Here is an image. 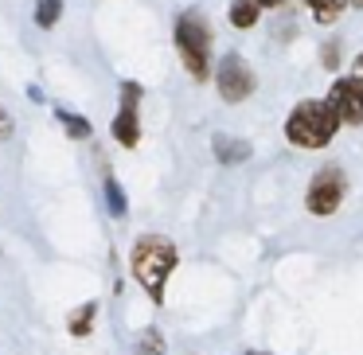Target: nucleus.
<instances>
[{
  "instance_id": "1",
  "label": "nucleus",
  "mask_w": 363,
  "mask_h": 355,
  "mask_svg": "<svg viewBox=\"0 0 363 355\" xmlns=\"http://www.w3.org/2000/svg\"><path fill=\"white\" fill-rule=\"evenodd\" d=\"M180 266V250L168 235H141L129 250V274L133 281L145 289V297L152 305H164V289H168V277L176 274Z\"/></svg>"
},
{
  "instance_id": "2",
  "label": "nucleus",
  "mask_w": 363,
  "mask_h": 355,
  "mask_svg": "<svg viewBox=\"0 0 363 355\" xmlns=\"http://www.w3.org/2000/svg\"><path fill=\"white\" fill-rule=\"evenodd\" d=\"M172 43H176V55H180L184 71H188L191 79L196 82L211 79V71H215V59H211L215 40H211V24H207L203 12H196V9L180 12L176 24H172Z\"/></svg>"
},
{
  "instance_id": "3",
  "label": "nucleus",
  "mask_w": 363,
  "mask_h": 355,
  "mask_svg": "<svg viewBox=\"0 0 363 355\" xmlns=\"http://www.w3.org/2000/svg\"><path fill=\"white\" fill-rule=\"evenodd\" d=\"M340 113L332 110V102H320V98H305L289 110L285 118V141L297 145V149H324L332 145V137L340 133Z\"/></svg>"
},
{
  "instance_id": "4",
  "label": "nucleus",
  "mask_w": 363,
  "mask_h": 355,
  "mask_svg": "<svg viewBox=\"0 0 363 355\" xmlns=\"http://www.w3.org/2000/svg\"><path fill=\"white\" fill-rule=\"evenodd\" d=\"M141 98H145L141 82H121V102L110 121V137L121 149H137L141 145Z\"/></svg>"
},
{
  "instance_id": "5",
  "label": "nucleus",
  "mask_w": 363,
  "mask_h": 355,
  "mask_svg": "<svg viewBox=\"0 0 363 355\" xmlns=\"http://www.w3.org/2000/svg\"><path fill=\"white\" fill-rule=\"evenodd\" d=\"M344 191H347V176L340 172V168H320V172L308 180V191H305L308 215H316V219L336 215L340 203H344Z\"/></svg>"
},
{
  "instance_id": "6",
  "label": "nucleus",
  "mask_w": 363,
  "mask_h": 355,
  "mask_svg": "<svg viewBox=\"0 0 363 355\" xmlns=\"http://www.w3.org/2000/svg\"><path fill=\"white\" fill-rule=\"evenodd\" d=\"M215 86H219V98L227 106H238V102H246V98L254 94L258 79H254L250 63H246L238 51H230V55H223L219 67H215Z\"/></svg>"
},
{
  "instance_id": "7",
  "label": "nucleus",
  "mask_w": 363,
  "mask_h": 355,
  "mask_svg": "<svg viewBox=\"0 0 363 355\" xmlns=\"http://www.w3.org/2000/svg\"><path fill=\"white\" fill-rule=\"evenodd\" d=\"M328 102H332V110L340 113V121H344V125H363V82L355 79V74L332 82Z\"/></svg>"
},
{
  "instance_id": "8",
  "label": "nucleus",
  "mask_w": 363,
  "mask_h": 355,
  "mask_svg": "<svg viewBox=\"0 0 363 355\" xmlns=\"http://www.w3.org/2000/svg\"><path fill=\"white\" fill-rule=\"evenodd\" d=\"M211 152L219 164H242V160H250V141H242V137H230V133H215L211 137Z\"/></svg>"
},
{
  "instance_id": "9",
  "label": "nucleus",
  "mask_w": 363,
  "mask_h": 355,
  "mask_svg": "<svg viewBox=\"0 0 363 355\" xmlns=\"http://www.w3.org/2000/svg\"><path fill=\"white\" fill-rule=\"evenodd\" d=\"M98 300H82L79 308H74L71 316H67V332H71L74 339H86V336H94V328H98Z\"/></svg>"
},
{
  "instance_id": "10",
  "label": "nucleus",
  "mask_w": 363,
  "mask_h": 355,
  "mask_svg": "<svg viewBox=\"0 0 363 355\" xmlns=\"http://www.w3.org/2000/svg\"><path fill=\"white\" fill-rule=\"evenodd\" d=\"M227 16H230V28H238V32H246V28H254V24H258V16H262V4H258V0H230Z\"/></svg>"
},
{
  "instance_id": "11",
  "label": "nucleus",
  "mask_w": 363,
  "mask_h": 355,
  "mask_svg": "<svg viewBox=\"0 0 363 355\" xmlns=\"http://www.w3.org/2000/svg\"><path fill=\"white\" fill-rule=\"evenodd\" d=\"M55 118H59V125H63V133L71 137V141H90V137H94V125H90L82 113H74V110H55Z\"/></svg>"
},
{
  "instance_id": "12",
  "label": "nucleus",
  "mask_w": 363,
  "mask_h": 355,
  "mask_svg": "<svg viewBox=\"0 0 363 355\" xmlns=\"http://www.w3.org/2000/svg\"><path fill=\"white\" fill-rule=\"evenodd\" d=\"M305 4H308V12H313L316 24H336L352 0H305Z\"/></svg>"
},
{
  "instance_id": "13",
  "label": "nucleus",
  "mask_w": 363,
  "mask_h": 355,
  "mask_svg": "<svg viewBox=\"0 0 363 355\" xmlns=\"http://www.w3.org/2000/svg\"><path fill=\"white\" fill-rule=\"evenodd\" d=\"M63 12H67V4H63V0H35V28H43V32L59 28Z\"/></svg>"
},
{
  "instance_id": "14",
  "label": "nucleus",
  "mask_w": 363,
  "mask_h": 355,
  "mask_svg": "<svg viewBox=\"0 0 363 355\" xmlns=\"http://www.w3.org/2000/svg\"><path fill=\"white\" fill-rule=\"evenodd\" d=\"M102 191H106V207H110V215H113V219H125V211H129V203H125V191H121V184H118V176H106V184H102Z\"/></svg>"
},
{
  "instance_id": "15",
  "label": "nucleus",
  "mask_w": 363,
  "mask_h": 355,
  "mask_svg": "<svg viewBox=\"0 0 363 355\" xmlns=\"http://www.w3.org/2000/svg\"><path fill=\"white\" fill-rule=\"evenodd\" d=\"M133 355H164V336H160L157 328H145L141 339H137Z\"/></svg>"
},
{
  "instance_id": "16",
  "label": "nucleus",
  "mask_w": 363,
  "mask_h": 355,
  "mask_svg": "<svg viewBox=\"0 0 363 355\" xmlns=\"http://www.w3.org/2000/svg\"><path fill=\"white\" fill-rule=\"evenodd\" d=\"M12 133H16V121H12V113L0 106V141H9Z\"/></svg>"
},
{
  "instance_id": "17",
  "label": "nucleus",
  "mask_w": 363,
  "mask_h": 355,
  "mask_svg": "<svg viewBox=\"0 0 363 355\" xmlns=\"http://www.w3.org/2000/svg\"><path fill=\"white\" fill-rule=\"evenodd\" d=\"M340 63V59H336V43H332V47H324V67H328V71H332V67H336Z\"/></svg>"
},
{
  "instance_id": "18",
  "label": "nucleus",
  "mask_w": 363,
  "mask_h": 355,
  "mask_svg": "<svg viewBox=\"0 0 363 355\" xmlns=\"http://www.w3.org/2000/svg\"><path fill=\"white\" fill-rule=\"evenodd\" d=\"M352 74H355V79L363 82V55H355V71H352Z\"/></svg>"
},
{
  "instance_id": "19",
  "label": "nucleus",
  "mask_w": 363,
  "mask_h": 355,
  "mask_svg": "<svg viewBox=\"0 0 363 355\" xmlns=\"http://www.w3.org/2000/svg\"><path fill=\"white\" fill-rule=\"evenodd\" d=\"M258 4H262V9H281L285 0H258Z\"/></svg>"
},
{
  "instance_id": "20",
  "label": "nucleus",
  "mask_w": 363,
  "mask_h": 355,
  "mask_svg": "<svg viewBox=\"0 0 363 355\" xmlns=\"http://www.w3.org/2000/svg\"><path fill=\"white\" fill-rule=\"evenodd\" d=\"M352 4H355V9H363V0H352Z\"/></svg>"
},
{
  "instance_id": "21",
  "label": "nucleus",
  "mask_w": 363,
  "mask_h": 355,
  "mask_svg": "<svg viewBox=\"0 0 363 355\" xmlns=\"http://www.w3.org/2000/svg\"><path fill=\"white\" fill-rule=\"evenodd\" d=\"M246 355H266V351H246Z\"/></svg>"
}]
</instances>
